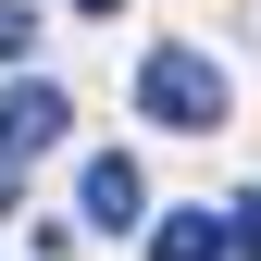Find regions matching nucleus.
<instances>
[{
  "label": "nucleus",
  "mask_w": 261,
  "mask_h": 261,
  "mask_svg": "<svg viewBox=\"0 0 261 261\" xmlns=\"http://www.w3.org/2000/svg\"><path fill=\"white\" fill-rule=\"evenodd\" d=\"M137 112L212 137V124H224V62H199V50H149V62H137Z\"/></svg>",
  "instance_id": "nucleus-1"
},
{
  "label": "nucleus",
  "mask_w": 261,
  "mask_h": 261,
  "mask_svg": "<svg viewBox=\"0 0 261 261\" xmlns=\"http://www.w3.org/2000/svg\"><path fill=\"white\" fill-rule=\"evenodd\" d=\"M62 124H75V100H62L50 75H25V87H0V162H38V149H62Z\"/></svg>",
  "instance_id": "nucleus-2"
},
{
  "label": "nucleus",
  "mask_w": 261,
  "mask_h": 261,
  "mask_svg": "<svg viewBox=\"0 0 261 261\" xmlns=\"http://www.w3.org/2000/svg\"><path fill=\"white\" fill-rule=\"evenodd\" d=\"M75 212L100 224V237H124V224H149V174H137L124 149H100V162H87V187H75Z\"/></svg>",
  "instance_id": "nucleus-3"
},
{
  "label": "nucleus",
  "mask_w": 261,
  "mask_h": 261,
  "mask_svg": "<svg viewBox=\"0 0 261 261\" xmlns=\"http://www.w3.org/2000/svg\"><path fill=\"white\" fill-rule=\"evenodd\" d=\"M224 237H237V224H212V212H162L149 224V261H212Z\"/></svg>",
  "instance_id": "nucleus-4"
},
{
  "label": "nucleus",
  "mask_w": 261,
  "mask_h": 261,
  "mask_svg": "<svg viewBox=\"0 0 261 261\" xmlns=\"http://www.w3.org/2000/svg\"><path fill=\"white\" fill-rule=\"evenodd\" d=\"M38 50V13H25V0H0V62H25Z\"/></svg>",
  "instance_id": "nucleus-5"
},
{
  "label": "nucleus",
  "mask_w": 261,
  "mask_h": 261,
  "mask_svg": "<svg viewBox=\"0 0 261 261\" xmlns=\"http://www.w3.org/2000/svg\"><path fill=\"white\" fill-rule=\"evenodd\" d=\"M224 224H237V261H261V187H249V199L224 212Z\"/></svg>",
  "instance_id": "nucleus-6"
},
{
  "label": "nucleus",
  "mask_w": 261,
  "mask_h": 261,
  "mask_svg": "<svg viewBox=\"0 0 261 261\" xmlns=\"http://www.w3.org/2000/svg\"><path fill=\"white\" fill-rule=\"evenodd\" d=\"M75 13H124V0H75Z\"/></svg>",
  "instance_id": "nucleus-7"
}]
</instances>
